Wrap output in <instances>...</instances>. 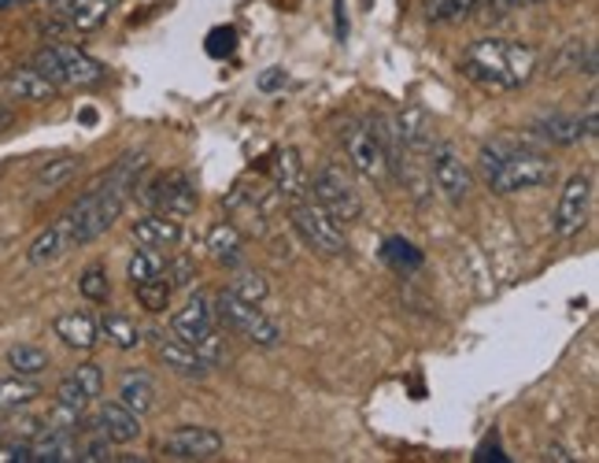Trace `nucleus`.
I'll return each mask as SVG.
<instances>
[{
	"label": "nucleus",
	"mask_w": 599,
	"mask_h": 463,
	"mask_svg": "<svg viewBox=\"0 0 599 463\" xmlns=\"http://www.w3.org/2000/svg\"><path fill=\"white\" fill-rule=\"evenodd\" d=\"M79 289H82L85 300H93V305H104V300L112 297V286H107V271H104L101 264L85 267L82 278H79Z\"/></svg>",
	"instance_id": "obj_37"
},
{
	"label": "nucleus",
	"mask_w": 599,
	"mask_h": 463,
	"mask_svg": "<svg viewBox=\"0 0 599 463\" xmlns=\"http://www.w3.org/2000/svg\"><path fill=\"white\" fill-rule=\"evenodd\" d=\"M96 327H101V333L107 341L115 344V349H123V352H130V349H137L141 341V327L130 316H123V311H104L101 319H96Z\"/></svg>",
	"instance_id": "obj_28"
},
{
	"label": "nucleus",
	"mask_w": 599,
	"mask_h": 463,
	"mask_svg": "<svg viewBox=\"0 0 599 463\" xmlns=\"http://www.w3.org/2000/svg\"><path fill=\"white\" fill-rule=\"evenodd\" d=\"M341 148L348 156V167H352L355 175H363L366 182H374V186H389L392 164H389V153H385V145H381L374 126L348 120L341 126Z\"/></svg>",
	"instance_id": "obj_5"
},
{
	"label": "nucleus",
	"mask_w": 599,
	"mask_h": 463,
	"mask_svg": "<svg viewBox=\"0 0 599 463\" xmlns=\"http://www.w3.org/2000/svg\"><path fill=\"white\" fill-rule=\"evenodd\" d=\"M118 404L130 408L134 415H148L152 404H156V385L145 371H130L123 374V382H118Z\"/></svg>",
	"instance_id": "obj_25"
},
{
	"label": "nucleus",
	"mask_w": 599,
	"mask_h": 463,
	"mask_svg": "<svg viewBox=\"0 0 599 463\" xmlns=\"http://www.w3.org/2000/svg\"><path fill=\"white\" fill-rule=\"evenodd\" d=\"M292 230L300 234L308 249L322 253V256H344V253H348L344 226L337 223L333 215L311 197V193H308L303 200L292 204Z\"/></svg>",
	"instance_id": "obj_7"
},
{
	"label": "nucleus",
	"mask_w": 599,
	"mask_h": 463,
	"mask_svg": "<svg viewBox=\"0 0 599 463\" xmlns=\"http://www.w3.org/2000/svg\"><path fill=\"white\" fill-rule=\"evenodd\" d=\"M551 68L555 74H596V45L581 38L566 41V45L555 52Z\"/></svg>",
	"instance_id": "obj_27"
},
{
	"label": "nucleus",
	"mask_w": 599,
	"mask_h": 463,
	"mask_svg": "<svg viewBox=\"0 0 599 463\" xmlns=\"http://www.w3.org/2000/svg\"><path fill=\"white\" fill-rule=\"evenodd\" d=\"M163 278H167L171 289H189L193 278H196V260L193 256H178V260L167 264V271H163Z\"/></svg>",
	"instance_id": "obj_38"
},
{
	"label": "nucleus",
	"mask_w": 599,
	"mask_h": 463,
	"mask_svg": "<svg viewBox=\"0 0 599 463\" xmlns=\"http://www.w3.org/2000/svg\"><path fill=\"white\" fill-rule=\"evenodd\" d=\"M256 85H259V93H278V90H286V85H289V74L281 68H270V71L259 74Z\"/></svg>",
	"instance_id": "obj_42"
},
{
	"label": "nucleus",
	"mask_w": 599,
	"mask_h": 463,
	"mask_svg": "<svg viewBox=\"0 0 599 463\" xmlns=\"http://www.w3.org/2000/svg\"><path fill=\"white\" fill-rule=\"evenodd\" d=\"M381 260H385L396 275H411L422 267V249L407 238H385V245H381Z\"/></svg>",
	"instance_id": "obj_30"
},
{
	"label": "nucleus",
	"mask_w": 599,
	"mask_h": 463,
	"mask_svg": "<svg viewBox=\"0 0 599 463\" xmlns=\"http://www.w3.org/2000/svg\"><path fill=\"white\" fill-rule=\"evenodd\" d=\"M115 8H118V0H60L56 16L71 30H101Z\"/></svg>",
	"instance_id": "obj_20"
},
{
	"label": "nucleus",
	"mask_w": 599,
	"mask_h": 463,
	"mask_svg": "<svg viewBox=\"0 0 599 463\" xmlns=\"http://www.w3.org/2000/svg\"><path fill=\"white\" fill-rule=\"evenodd\" d=\"M540 52L529 41H510V38H477L466 45L459 71L482 90L493 93H510L521 90L533 71H537Z\"/></svg>",
	"instance_id": "obj_1"
},
{
	"label": "nucleus",
	"mask_w": 599,
	"mask_h": 463,
	"mask_svg": "<svg viewBox=\"0 0 599 463\" xmlns=\"http://www.w3.org/2000/svg\"><path fill=\"white\" fill-rule=\"evenodd\" d=\"M430 178L437 182V189H441V197L448 200V204H466V197H471V189H474V175H471V167L463 164L459 153H455L452 145H441L430 153Z\"/></svg>",
	"instance_id": "obj_11"
},
{
	"label": "nucleus",
	"mask_w": 599,
	"mask_h": 463,
	"mask_svg": "<svg viewBox=\"0 0 599 463\" xmlns=\"http://www.w3.org/2000/svg\"><path fill=\"white\" fill-rule=\"evenodd\" d=\"M34 71L45 74L56 85H96L107 79V68L101 60H93L90 52H82L79 45H49L41 49L34 63Z\"/></svg>",
	"instance_id": "obj_6"
},
{
	"label": "nucleus",
	"mask_w": 599,
	"mask_h": 463,
	"mask_svg": "<svg viewBox=\"0 0 599 463\" xmlns=\"http://www.w3.org/2000/svg\"><path fill=\"white\" fill-rule=\"evenodd\" d=\"M79 460H82V463H104V460H112V441L101 438V434L93 430V438L79 445Z\"/></svg>",
	"instance_id": "obj_40"
},
{
	"label": "nucleus",
	"mask_w": 599,
	"mask_h": 463,
	"mask_svg": "<svg viewBox=\"0 0 599 463\" xmlns=\"http://www.w3.org/2000/svg\"><path fill=\"white\" fill-rule=\"evenodd\" d=\"M392 131H396L400 145H404L411 156H430L433 148H437V131H433V120H430L426 107H419V104L404 107V112L392 120Z\"/></svg>",
	"instance_id": "obj_15"
},
{
	"label": "nucleus",
	"mask_w": 599,
	"mask_h": 463,
	"mask_svg": "<svg viewBox=\"0 0 599 463\" xmlns=\"http://www.w3.org/2000/svg\"><path fill=\"white\" fill-rule=\"evenodd\" d=\"M308 193H311V197L319 200L322 208L330 212L341 226L363 219V197H359L352 175H348L341 164H326L319 175H314Z\"/></svg>",
	"instance_id": "obj_8"
},
{
	"label": "nucleus",
	"mask_w": 599,
	"mask_h": 463,
	"mask_svg": "<svg viewBox=\"0 0 599 463\" xmlns=\"http://www.w3.org/2000/svg\"><path fill=\"white\" fill-rule=\"evenodd\" d=\"M74 249L71 245V234H68V226L63 223H52L49 230H41L34 241H30V249H27V260L34 264V267H49V264H56L63 260Z\"/></svg>",
	"instance_id": "obj_24"
},
{
	"label": "nucleus",
	"mask_w": 599,
	"mask_h": 463,
	"mask_svg": "<svg viewBox=\"0 0 599 463\" xmlns=\"http://www.w3.org/2000/svg\"><path fill=\"white\" fill-rule=\"evenodd\" d=\"M548 460H562V463H566V460H574V456H570V452H566V449L551 445V449H548Z\"/></svg>",
	"instance_id": "obj_43"
},
{
	"label": "nucleus",
	"mask_w": 599,
	"mask_h": 463,
	"mask_svg": "<svg viewBox=\"0 0 599 463\" xmlns=\"http://www.w3.org/2000/svg\"><path fill=\"white\" fill-rule=\"evenodd\" d=\"M270 178H275V189L281 193L286 200H300L303 193V160L297 148H281V153H275V160H270Z\"/></svg>",
	"instance_id": "obj_22"
},
{
	"label": "nucleus",
	"mask_w": 599,
	"mask_h": 463,
	"mask_svg": "<svg viewBox=\"0 0 599 463\" xmlns=\"http://www.w3.org/2000/svg\"><path fill=\"white\" fill-rule=\"evenodd\" d=\"M52 333L68 344V349H79V352H90L96 341H101V327H96V319L90 316V311H63V316H56V322H52Z\"/></svg>",
	"instance_id": "obj_19"
},
{
	"label": "nucleus",
	"mask_w": 599,
	"mask_h": 463,
	"mask_svg": "<svg viewBox=\"0 0 599 463\" xmlns=\"http://www.w3.org/2000/svg\"><path fill=\"white\" fill-rule=\"evenodd\" d=\"M485 0H426V16L430 23H452V19H463L466 12L482 8Z\"/></svg>",
	"instance_id": "obj_35"
},
{
	"label": "nucleus",
	"mask_w": 599,
	"mask_h": 463,
	"mask_svg": "<svg viewBox=\"0 0 599 463\" xmlns=\"http://www.w3.org/2000/svg\"><path fill=\"white\" fill-rule=\"evenodd\" d=\"M71 460H79L74 430L45 426V430H38L34 441H30V463H71Z\"/></svg>",
	"instance_id": "obj_18"
},
{
	"label": "nucleus",
	"mask_w": 599,
	"mask_h": 463,
	"mask_svg": "<svg viewBox=\"0 0 599 463\" xmlns=\"http://www.w3.org/2000/svg\"><path fill=\"white\" fill-rule=\"evenodd\" d=\"M74 171H79V160H74V156H56V160H49V164H41L34 182H38V189H60L63 182L74 178Z\"/></svg>",
	"instance_id": "obj_34"
},
{
	"label": "nucleus",
	"mask_w": 599,
	"mask_h": 463,
	"mask_svg": "<svg viewBox=\"0 0 599 463\" xmlns=\"http://www.w3.org/2000/svg\"><path fill=\"white\" fill-rule=\"evenodd\" d=\"M163 271H167V256H163V249H148V245H141L126 264V278L134 286L152 282V278H163Z\"/></svg>",
	"instance_id": "obj_32"
},
{
	"label": "nucleus",
	"mask_w": 599,
	"mask_h": 463,
	"mask_svg": "<svg viewBox=\"0 0 599 463\" xmlns=\"http://www.w3.org/2000/svg\"><path fill=\"white\" fill-rule=\"evenodd\" d=\"M8 368H12V374H23V379H38V374L49 371V352L41 344H12L8 349Z\"/></svg>",
	"instance_id": "obj_31"
},
{
	"label": "nucleus",
	"mask_w": 599,
	"mask_h": 463,
	"mask_svg": "<svg viewBox=\"0 0 599 463\" xmlns=\"http://www.w3.org/2000/svg\"><path fill=\"white\" fill-rule=\"evenodd\" d=\"M223 434L211 426H178L174 434L163 438V452H167V460H182V463H208L223 452Z\"/></svg>",
	"instance_id": "obj_12"
},
{
	"label": "nucleus",
	"mask_w": 599,
	"mask_h": 463,
	"mask_svg": "<svg viewBox=\"0 0 599 463\" xmlns=\"http://www.w3.org/2000/svg\"><path fill=\"white\" fill-rule=\"evenodd\" d=\"M38 397H41V385L34 379H23V374H16V379H0V415L19 412V408L34 404Z\"/></svg>",
	"instance_id": "obj_29"
},
{
	"label": "nucleus",
	"mask_w": 599,
	"mask_h": 463,
	"mask_svg": "<svg viewBox=\"0 0 599 463\" xmlns=\"http://www.w3.org/2000/svg\"><path fill=\"white\" fill-rule=\"evenodd\" d=\"M230 294L248 300V305H264L270 289H267V278L259 275V271H237L234 282H230Z\"/></svg>",
	"instance_id": "obj_36"
},
{
	"label": "nucleus",
	"mask_w": 599,
	"mask_h": 463,
	"mask_svg": "<svg viewBox=\"0 0 599 463\" xmlns=\"http://www.w3.org/2000/svg\"><path fill=\"white\" fill-rule=\"evenodd\" d=\"M592 197H596V178L588 171L566 178V186L559 193V208H555L551 230L555 238H577L585 230L588 215H592Z\"/></svg>",
	"instance_id": "obj_10"
},
{
	"label": "nucleus",
	"mask_w": 599,
	"mask_h": 463,
	"mask_svg": "<svg viewBox=\"0 0 599 463\" xmlns=\"http://www.w3.org/2000/svg\"><path fill=\"white\" fill-rule=\"evenodd\" d=\"M237 49V30L234 27H215L208 34V56L211 60H226Z\"/></svg>",
	"instance_id": "obj_39"
},
{
	"label": "nucleus",
	"mask_w": 599,
	"mask_h": 463,
	"mask_svg": "<svg viewBox=\"0 0 599 463\" xmlns=\"http://www.w3.org/2000/svg\"><path fill=\"white\" fill-rule=\"evenodd\" d=\"M215 316H219L223 330H230V333H237V338L259 344V349H278L281 338H286L278 322L259 311V305H248V300L230 294V289L215 297Z\"/></svg>",
	"instance_id": "obj_4"
},
{
	"label": "nucleus",
	"mask_w": 599,
	"mask_h": 463,
	"mask_svg": "<svg viewBox=\"0 0 599 463\" xmlns=\"http://www.w3.org/2000/svg\"><path fill=\"white\" fill-rule=\"evenodd\" d=\"M0 4H12V0H0ZM16 4H30V0H16Z\"/></svg>",
	"instance_id": "obj_44"
},
{
	"label": "nucleus",
	"mask_w": 599,
	"mask_h": 463,
	"mask_svg": "<svg viewBox=\"0 0 599 463\" xmlns=\"http://www.w3.org/2000/svg\"><path fill=\"white\" fill-rule=\"evenodd\" d=\"M0 245H4V241H0Z\"/></svg>",
	"instance_id": "obj_45"
},
{
	"label": "nucleus",
	"mask_w": 599,
	"mask_h": 463,
	"mask_svg": "<svg viewBox=\"0 0 599 463\" xmlns=\"http://www.w3.org/2000/svg\"><path fill=\"white\" fill-rule=\"evenodd\" d=\"M134 294H137V300H141V308L152 311V316H159V311L171 308L174 289L167 286V278H152V282H137Z\"/></svg>",
	"instance_id": "obj_33"
},
{
	"label": "nucleus",
	"mask_w": 599,
	"mask_h": 463,
	"mask_svg": "<svg viewBox=\"0 0 599 463\" xmlns=\"http://www.w3.org/2000/svg\"><path fill=\"white\" fill-rule=\"evenodd\" d=\"M60 85L49 82L45 74L34 71V68H19L4 79V93L12 96V101H27V104H45L56 96Z\"/></svg>",
	"instance_id": "obj_21"
},
{
	"label": "nucleus",
	"mask_w": 599,
	"mask_h": 463,
	"mask_svg": "<svg viewBox=\"0 0 599 463\" xmlns=\"http://www.w3.org/2000/svg\"><path fill=\"white\" fill-rule=\"evenodd\" d=\"M533 4H551V0H485L488 16H507V12H518V8H533Z\"/></svg>",
	"instance_id": "obj_41"
},
{
	"label": "nucleus",
	"mask_w": 599,
	"mask_h": 463,
	"mask_svg": "<svg viewBox=\"0 0 599 463\" xmlns=\"http://www.w3.org/2000/svg\"><path fill=\"white\" fill-rule=\"evenodd\" d=\"M208 249L215 256V264L237 267V264H241V256H245V238H241V230H237L234 223H215L208 230Z\"/></svg>",
	"instance_id": "obj_26"
},
{
	"label": "nucleus",
	"mask_w": 599,
	"mask_h": 463,
	"mask_svg": "<svg viewBox=\"0 0 599 463\" xmlns=\"http://www.w3.org/2000/svg\"><path fill=\"white\" fill-rule=\"evenodd\" d=\"M533 134L551 145H577L585 137H596V104H588L585 120L581 115H544L533 123Z\"/></svg>",
	"instance_id": "obj_14"
},
{
	"label": "nucleus",
	"mask_w": 599,
	"mask_h": 463,
	"mask_svg": "<svg viewBox=\"0 0 599 463\" xmlns=\"http://www.w3.org/2000/svg\"><path fill=\"white\" fill-rule=\"evenodd\" d=\"M130 230H134V238L141 245H148V249H174V245L182 241V223L171 219V215H159V212L137 219Z\"/></svg>",
	"instance_id": "obj_23"
},
{
	"label": "nucleus",
	"mask_w": 599,
	"mask_h": 463,
	"mask_svg": "<svg viewBox=\"0 0 599 463\" xmlns=\"http://www.w3.org/2000/svg\"><path fill=\"white\" fill-rule=\"evenodd\" d=\"M141 200L148 204L152 212L171 215V219H189L200 204V193H196V182L185 175V171H167V175L152 178L148 186H141Z\"/></svg>",
	"instance_id": "obj_9"
},
{
	"label": "nucleus",
	"mask_w": 599,
	"mask_h": 463,
	"mask_svg": "<svg viewBox=\"0 0 599 463\" xmlns=\"http://www.w3.org/2000/svg\"><path fill=\"white\" fill-rule=\"evenodd\" d=\"M148 344L152 352H156L159 363H167L174 374H182V379H204V374L211 371V363L200 357V352L193 349V344H185L178 333H167V330H148Z\"/></svg>",
	"instance_id": "obj_13"
},
{
	"label": "nucleus",
	"mask_w": 599,
	"mask_h": 463,
	"mask_svg": "<svg viewBox=\"0 0 599 463\" xmlns=\"http://www.w3.org/2000/svg\"><path fill=\"white\" fill-rule=\"evenodd\" d=\"M101 390H104V371L96 368V363H82V368H74L68 379L56 385V404L85 412V408L101 397Z\"/></svg>",
	"instance_id": "obj_16"
},
{
	"label": "nucleus",
	"mask_w": 599,
	"mask_h": 463,
	"mask_svg": "<svg viewBox=\"0 0 599 463\" xmlns=\"http://www.w3.org/2000/svg\"><path fill=\"white\" fill-rule=\"evenodd\" d=\"M93 430L101 438H107L112 445H130V441L141 438V415H134L123 404H104L101 412L93 415Z\"/></svg>",
	"instance_id": "obj_17"
},
{
	"label": "nucleus",
	"mask_w": 599,
	"mask_h": 463,
	"mask_svg": "<svg viewBox=\"0 0 599 463\" xmlns=\"http://www.w3.org/2000/svg\"><path fill=\"white\" fill-rule=\"evenodd\" d=\"M171 333H178L185 344H193L204 360L211 363H223L226 357V344H223V327H219V316H215V300L196 294L185 300V308H178L171 316Z\"/></svg>",
	"instance_id": "obj_3"
},
{
	"label": "nucleus",
	"mask_w": 599,
	"mask_h": 463,
	"mask_svg": "<svg viewBox=\"0 0 599 463\" xmlns=\"http://www.w3.org/2000/svg\"><path fill=\"white\" fill-rule=\"evenodd\" d=\"M477 167H482L485 186L493 193H521V189H537L548 186L555 178V164L544 153H537L533 145L510 142V137H499V142L482 145V156H477Z\"/></svg>",
	"instance_id": "obj_2"
}]
</instances>
